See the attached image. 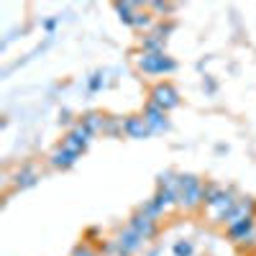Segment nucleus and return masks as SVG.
Masks as SVG:
<instances>
[{
  "mask_svg": "<svg viewBox=\"0 0 256 256\" xmlns=\"http://www.w3.org/2000/svg\"><path fill=\"white\" fill-rule=\"evenodd\" d=\"M177 205L184 210H198L205 205V184L195 174H182L177 187Z\"/></svg>",
  "mask_w": 256,
  "mask_h": 256,
  "instance_id": "nucleus-1",
  "label": "nucleus"
},
{
  "mask_svg": "<svg viewBox=\"0 0 256 256\" xmlns=\"http://www.w3.org/2000/svg\"><path fill=\"white\" fill-rule=\"evenodd\" d=\"M134 64L146 72V74H169L177 70V62L166 54H156V52H138L134 56Z\"/></svg>",
  "mask_w": 256,
  "mask_h": 256,
  "instance_id": "nucleus-2",
  "label": "nucleus"
},
{
  "mask_svg": "<svg viewBox=\"0 0 256 256\" xmlns=\"http://www.w3.org/2000/svg\"><path fill=\"white\" fill-rule=\"evenodd\" d=\"M236 202H238V200L233 198L230 190H220L216 198L205 200V205H202L205 218H208L210 223H226V218L230 216V210L236 208Z\"/></svg>",
  "mask_w": 256,
  "mask_h": 256,
  "instance_id": "nucleus-3",
  "label": "nucleus"
},
{
  "mask_svg": "<svg viewBox=\"0 0 256 256\" xmlns=\"http://www.w3.org/2000/svg\"><path fill=\"white\" fill-rule=\"evenodd\" d=\"M152 105H156L159 110L169 113V110H174L177 105H180V92L174 84H169V82H159L152 88V100H148Z\"/></svg>",
  "mask_w": 256,
  "mask_h": 256,
  "instance_id": "nucleus-4",
  "label": "nucleus"
},
{
  "mask_svg": "<svg viewBox=\"0 0 256 256\" xmlns=\"http://www.w3.org/2000/svg\"><path fill=\"white\" fill-rule=\"evenodd\" d=\"M144 244H146V241L138 236V233H136L131 226H128V228L120 233V236L116 238V248H118V254H120V256H131V254H136Z\"/></svg>",
  "mask_w": 256,
  "mask_h": 256,
  "instance_id": "nucleus-5",
  "label": "nucleus"
},
{
  "mask_svg": "<svg viewBox=\"0 0 256 256\" xmlns=\"http://www.w3.org/2000/svg\"><path fill=\"white\" fill-rule=\"evenodd\" d=\"M131 226L138 236L144 238V241H148V238H154L156 236V230H159V223H156V218H152V216H146V212L141 210V212H136V216L131 218Z\"/></svg>",
  "mask_w": 256,
  "mask_h": 256,
  "instance_id": "nucleus-6",
  "label": "nucleus"
},
{
  "mask_svg": "<svg viewBox=\"0 0 256 256\" xmlns=\"http://www.w3.org/2000/svg\"><path fill=\"white\" fill-rule=\"evenodd\" d=\"M144 120H146L148 128H152V134H162V131H166V128H169L166 113L159 110L156 105H152V102H148L146 108H144Z\"/></svg>",
  "mask_w": 256,
  "mask_h": 256,
  "instance_id": "nucleus-7",
  "label": "nucleus"
},
{
  "mask_svg": "<svg viewBox=\"0 0 256 256\" xmlns=\"http://www.w3.org/2000/svg\"><path fill=\"white\" fill-rule=\"evenodd\" d=\"M254 200H238L236 202V208L230 210V216L226 218V228H233V226H238V223H244V220H248V218H254Z\"/></svg>",
  "mask_w": 256,
  "mask_h": 256,
  "instance_id": "nucleus-8",
  "label": "nucleus"
},
{
  "mask_svg": "<svg viewBox=\"0 0 256 256\" xmlns=\"http://www.w3.org/2000/svg\"><path fill=\"white\" fill-rule=\"evenodd\" d=\"M123 131L131 138H148V136H152V128L146 126L144 116H128L123 120Z\"/></svg>",
  "mask_w": 256,
  "mask_h": 256,
  "instance_id": "nucleus-9",
  "label": "nucleus"
},
{
  "mask_svg": "<svg viewBox=\"0 0 256 256\" xmlns=\"http://www.w3.org/2000/svg\"><path fill=\"white\" fill-rule=\"evenodd\" d=\"M164 46H166V38L159 36L156 31L146 34V36L141 38V52H156V54H164Z\"/></svg>",
  "mask_w": 256,
  "mask_h": 256,
  "instance_id": "nucleus-10",
  "label": "nucleus"
},
{
  "mask_svg": "<svg viewBox=\"0 0 256 256\" xmlns=\"http://www.w3.org/2000/svg\"><path fill=\"white\" fill-rule=\"evenodd\" d=\"M105 123H108V118H105L102 113H88V116H82V126L88 128L90 134H105Z\"/></svg>",
  "mask_w": 256,
  "mask_h": 256,
  "instance_id": "nucleus-11",
  "label": "nucleus"
},
{
  "mask_svg": "<svg viewBox=\"0 0 256 256\" xmlns=\"http://www.w3.org/2000/svg\"><path fill=\"white\" fill-rule=\"evenodd\" d=\"M228 236H230L233 241H248V238L254 236V218H248V220H244V223H238V226L228 228Z\"/></svg>",
  "mask_w": 256,
  "mask_h": 256,
  "instance_id": "nucleus-12",
  "label": "nucleus"
},
{
  "mask_svg": "<svg viewBox=\"0 0 256 256\" xmlns=\"http://www.w3.org/2000/svg\"><path fill=\"white\" fill-rule=\"evenodd\" d=\"M52 166H56V169H70L74 162H77V156L74 154H70V152H64L62 146H56L54 152H52Z\"/></svg>",
  "mask_w": 256,
  "mask_h": 256,
  "instance_id": "nucleus-13",
  "label": "nucleus"
},
{
  "mask_svg": "<svg viewBox=\"0 0 256 256\" xmlns=\"http://www.w3.org/2000/svg\"><path fill=\"white\" fill-rule=\"evenodd\" d=\"M62 148H64V152H70V154H74L77 159L82 156V152H84V148H88V146H84L74 134H67V136H64L62 138Z\"/></svg>",
  "mask_w": 256,
  "mask_h": 256,
  "instance_id": "nucleus-14",
  "label": "nucleus"
},
{
  "mask_svg": "<svg viewBox=\"0 0 256 256\" xmlns=\"http://www.w3.org/2000/svg\"><path fill=\"white\" fill-rule=\"evenodd\" d=\"M36 180H38L36 169H34V166H26V169H20V172L16 174V187H18V190L31 187V184H36Z\"/></svg>",
  "mask_w": 256,
  "mask_h": 256,
  "instance_id": "nucleus-15",
  "label": "nucleus"
},
{
  "mask_svg": "<svg viewBox=\"0 0 256 256\" xmlns=\"http://www.w3.org/2000/svg\"><path fill=\"white\" fill-rule=\"evenodd\" d=\"M116 13L120 16V20H123V24H128V26H131L134 16L138 13V6H136V3H116Z\"/></svg>",
  "mask_w": 256,
  "mask_h": 256,
  "instance_id": "nucleus-16",
  "label": "nucleus"
},
{
  "mask_svg": "<svg viewBox=\"0 0 256 256\" xmlns=\"http://www.w3.org/2000/svg\"><path fill=\"white\" fill-rule=\"evenodd\" d=\"M131 26L134 28H144V31H148V28H152L154 26V18H152V13H146V10H138L136 16H134V20H131Z\"/></svg>",
  "mask_w": 256,
  "mask_h": 256,
  "instance_id": "nucleus-17",
  "label": "nucleus"
},
{
  "mask_svg": "<svg viewBox=\"0 0 256 256\" xmlns=\"http://www.w3.org/2000/svg\"><path fill=\"white\" fill-rule=\"evenodd\" d=\"M70 134H74V136H77V138H80V141H82L84 146H88V144H90V136H92V134L88 131V128H84V126H82V123H77V126L72 128V131H70Z\"/></svg>",
  "mask_w": 256,
  "mask_h": 256,
  "instance_id": "nucleus-18",
  "label": "nucleus"
},
{
  "mask_svg": "<svg viewBox=\"0 0 256 256\" xmlns=\"http://www.w3.org/2000/svg\"><path fill=\"white\" fill-rule=\"evenodd\" d=\"M192 251H195V248H192L190 241H177L174 244V254L177 256H192Z\"/></svg>",
  "mask_w": 256,
  "mask_h": 256,
  "instance_id": "nucleus-19",
  "label": "nucleus"
},
{
  "mask_svg": "<svg viewBox=\"0 0 256 256\" xmlns=\"http://www.w3.org/2000/svg\"><path fill=\"white\" fill-rule=\"evenodd\" d=\"M100 84H102V74L98 72V74H92V80H90V90H92V92L100 90Z\"/></svg>",
  "mask_w": 256,
  "mask_h": 256,
  "instance_id": "nucleus-20",
  "label": "nucleus"
},
{
  "mask_svg": "<svg viewBox=\"0 0 256 256\" xmlns=\"http://www.w3.org/2000/svg\"><path fill=\"white\" fill-rule=\"evenodd\" d=\"M72 256H98V254H95L92 248H88V246H80V248H77Z\"/></svg>",
  "mask_w": 256,
  "mask_h": 256,
  "instance_id": "nucleus-21",
  "label": "nucleus"
},
{
  "mask_svg": "<svg viewBox=\"0 0 256 256\" xmlns=\"http://www.w3.org/2000/svg\"><path fill=\"white\" fill-rule=\"evenodd\" d=\"M44 26H46V31H52V28L56 26V20H54V18H49V20H46V24H44Z\"/></svg>",
  "mask_w": 256,
  "mask_h": 256,
  "instance_id": "nucleus-22",
  "label": "nucleus"
}]
</instances>
